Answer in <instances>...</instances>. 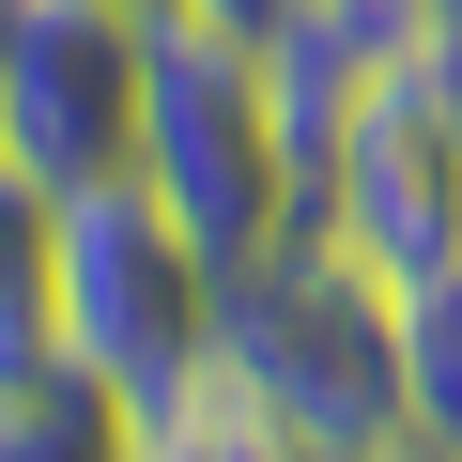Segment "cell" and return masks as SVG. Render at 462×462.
<instances>
[{
	"label": "cell",
	"mask_w": 462,
	"mask_h": 462,
	"mask_svg": "<svg viewBox=\"0 0 462 462\" xmlns=\"http://www.w3.org/2000/svg\"><path fill=\"white\" fill-rule=\"evenodd\" d=\"M154 462H309V447H293V431H263L231 385H200L185 416H154Z\"/></svg>",
	"instance_id": "cell-7"
},
{
	"label": "cell",
	"mask_w": 462,
	"mask_h": 462,
	"mask_svg": "<svg viewBox=\"0 0 462 462\" xmlns=\"http://www.w3.org/2000/svg\"><path fill=\"white\" fill-rule=\"evenodd\" d=\"M139 93H154L139 0H0V154L47 200L139 170Z\"/></svg>",
	"instance_id": "cell-5"
},
{
	"label": "cell",
	"mask_w": 462,
	"mask_h": 462,
	"mask_svg": "<svg viewBox=\"0 0 462 462\" xmlns=\"http://www.w3.org/2000/svg\"><path fill=\"white\" fill-rule=\"evenodd\" d=\"M216 385L309 462H385L416 447V355H401V278L355 231H278L216 309Z\"/></svg>",
	"instance_id": "cell-1"
},
{
	"label": "cell",
	"mask_w": 462,
	"mask_h": 462,
	"mask_svg": "<svg viewBox=\"0 0 462 462\" xmlns=\"http://www.w3.org/2000/svg\"><path fill=\"white\" fill-rule=\"evenodd\" d=\"M139 185L200 231V247L247 278L278 231H309V170H293V124H278V78L247 32L154 0V93H139Z\"/></svg>",
	"instance_id": "cell-3"
},
{
	"label": "cell",
	"mask_w": 462,
	"mask_h": 462,
	"mask_svg": "<svg viewBox=\"0 0 462 462\" xmlns=\"http://www.w3.org/2000/svg\"><path fill=\"white\" fill-rule=\"evenodd\" d=\"M185 16H216V32H247V47H278V32L309 16V0H185Z\"/></svg>",
	"instance_id": "cell-8"
},
{
	"label": "cell",
	"mask_w": 462,
	"mask_h": 462,
	"mask_svg": "<svg viewBox=\"0 0 462 462\" xmlns=\"http://www.w3.org/2000/svg\"><path fill=\"white\" fill-rule=\"evenodd\" d=\"M401 16H416V32H462V0H401Z\"/></svg>",
	"instance_id": "cell-9"
},
{
	"label": "cell",
	"mask_w": 462,
	"mask_h": 462,
	"mask_svg": "<svg viewBox=\"0 0 462 462\" xmlns=\"http://www.w3.org/2000/svg\"><path fill=\"white\" fill-rule=\"evenodd\" d=\"M0 462H154V416L93 385L78 355H32V370H0Z\"/></svg>",
	"instance_id": "cell-6"
},
{
	"label": "cell",
	"mask_w": 462,
	"mask_h": 462,
	"mask_svg": "<svg viewBox=\"0 0 462 462\" xmlns=\"http://www.w3.org/2000/svg\"><path fill=\"white\" fill-rule=\"evenodd\" d=\"M324 231H355L401 293L462 278V32L370 47L355 124H339V170H324Z\"/></svg>",
	"instance_id": "cell-4"
},
{
	"label": "cell",
	"mask_w": 462,
	"mask_h": 462,
	"mask_svg": "<svg viewBox=\"0 0 462 462\" xmlns=\"http://www.w3.org/2000/svg\"><path fill=\"white\" fill-rule=\"evenodd\" d=\"M216 309H231V263L139 170L62 185V216H47V355H78L93 385H124L139 416H185L216 385Z\"/></svg>",
	"instance_id": "cell-2"
},
{
	"label": "cell",
	"mask_w": 462,
	"mask_h": 462,
	"mask_svg": "<svg viewBox=\"0 0 462 462\" xmlns=\"http://www.w3.org/2000/svg\"><path fill=\"white\" fill-rule=\"evenodd\" d=\"M385 462H447V447H385Z\"/></svg>",
	"instance_id": "cell-10"
}]
</instances>
